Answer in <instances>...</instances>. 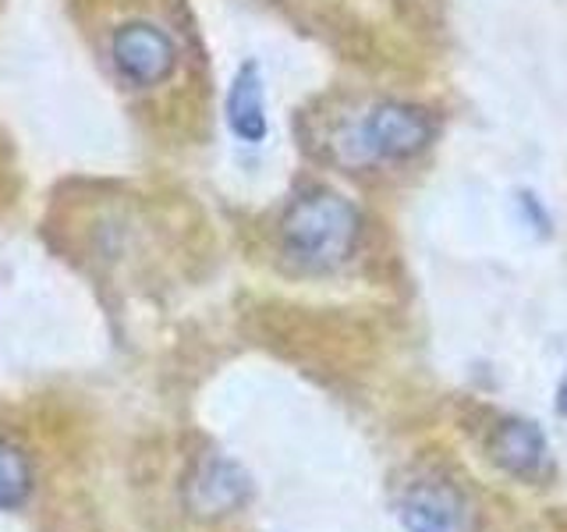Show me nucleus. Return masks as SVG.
Instances as JSON below:
<instances>
[{
	"label": "nucleus",
	"instance_id": "nucleus-1",
	"mask_svg": "<svg viewBox=\"0 0 567 532\" xmlns=\"http://www.w3.org/2000/svg\"><path fill=\"white\" fill-rule=\"evenodd\" d=\"M280 245L298 270L330 274L344 266L359 245V213L330 188H312L288 206L280 221Z\"/></svg>",
	"mask_w": 567,
	"mask_h": 532
},
{
	"label": "nucleus",
	"instance_id": "nucleus-2",
	"mask_svg": "<svg viewBox=\"0 0 567 532\" xmlns=\"http://www.w3.org/2000/svg\"><path fill=\"white\" fill-rule=\"evenodd\" d=\"M398 519L408 532H475L472 501L436 475L415 479L401 490Z\"/></svg>",
	"mask_w": 567,
	"mask_h": 532
},
{
	"label": "nucleus",
	"instance_id": "nucleus-3",
	"mask_svg": "<svg viewBox=\"0 0 567 532\" xmlns=\"http://www.w3.org/2000/svg\"><path fill=\"white\" fill-rule=\"evenodd\" d=\"M111 58L124 82L135 89H150L171 79L177 53L164 29H156L150 22H128L114 32Z\"/></svg>",
	"mask_w": 567,
	"mask_h": 532
},
{
	"label": "nucleus",
	"instance_id": "nucleus-4",
	"mask_svg": "<svg viewBox=\"0 0 567 532\" xmlns=\"http://www.w3.org/2000/svg\"><path fill=\"white\" fill-rule=\"evenodd\" d=\"M433 139V117L408 103H380L362 124V146L377 160H408Z\"/></svg>",
	"mask_w": 567,
	"mask_h": 532
},
{
	"label": "nucleus",
	"instance_id": "nucleus-5",
	"mask_svg": "<svg viewBox=\"0 0 567 532\" xmlns=\"http://www.w3.org/2000/svg\"><path fill=\"white\" fill-rule=\"evenodd\" d=\"M252 497V479L248 472L224 454H206L192 469L185 483V501L203 519H220V514L238 511Z\"/></svg>",
	"mask_w": 567,
	"mask_h": 532
},
{
	"label": "nucleus",
	"instance_id": "nucleus-6",
	"mask_svg": "<svg viewBox=\"0 0 567 532\" xmlns=\"http://www.w3.org/2000/svg\"><path fill=\"white\" fill-rule=\"evenodd\" d=\"M493 461L504 472L525 479V483H546L554 475V458H549L546 437L536 422L525 419H501L489 437Z\"/></svg>",
	"mask_w": 567,
	"mask_h": 532
},
{
	"label": "nucleus",
	"instance_id": "nucleus-7",
	"mask_svg": "<svg viewBox=\"0 0 567 532\" xmlns=\"http://www.w3.org/2000/svg\"><path fill=\"white\" fill-rule=\"evenodd\" d=\"M227 124L241 142H262L270 124H266V103H262V75L259 68L248 61L230 82L227 93Z\"/></svg>",
	"mask_w": 567,
	"mask_h": 532
},
{
	"label": "nucleus",
	"instance_id": "nucleus-8",
	"mask_svg": "<svg viewBox=\"0 0 567 532\" xmlns=\"http://www.w3.org/2000/svg\"><path fill=\"white\" fill-rule=\"evenodd\" d=\"M32 490V469L29 458L14 443L0 440V508H18Z\"/></svg>",
	"mask_w": 567,
	"mask_h": 532
},
{
	"label": "nucleus",
	"instance_id": "nucleus-9",
	"mask_svg": "<svg viewBox=\"0 0 567 532\" xmlns=\"http://www.w3.org/2000/svg\"><path fill=\"white\" fill-rule=\"evenodd\" d=\"M557 408H560V416H567V377L557 387Z\"/></svg>",
	"mask_w": 567,
	"mask_h": 532
}]
</instances>
